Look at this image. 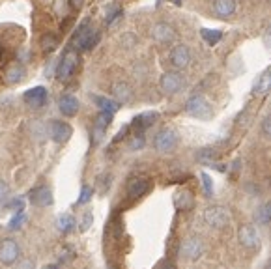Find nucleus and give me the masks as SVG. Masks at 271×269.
<instances>
[{
  "instance_id": "f257e3e1",
  "label": "nucleus",
  "mask_w": 271,
  "mask_h": 269,
  "mask_svg": "<svg viewBox=\"0 0 271 269\" xmlns=\"http://www.w3.org/2000/svg\"><path fill=\"white\" fill-rule=\"evenodd\" d=\"M101 40V32L100 30H96L94 27L90 25H82V27L77 30V34L73 36V47L75 49H79V51H92L94 47L100 43Z\"/></svg>"
},
{
  "instance_id": "f03ea898",
  "label": "nucleus",
  "mask_w": 271,
  "mask_h": 269,
  "mask_svg": "<svg viewBox=\"0 0 271 269\" xmlns=\"http://www.w3.org/2000/svg\"><path fill=\"white\" fill-rule=\"evenodd\" d=\"M186 112L189 114V116L206 120V118H210V116H212L213 107H212V103L204 98V96L197 94V96L189 98V101L186 103Z\"/></svg>"
},
{
  "instance_id": "7ed1b4c3",
  "label": "nucleus",
  "mask_w": 271,
  "mask_h": 269,
  "mask_svg": "<svg viewBox=\"0 0 271 269\" xmlns=\"http://www.w3.org/2000/svg\"><path fill=\"white\" fill-rule=\"evenodd\" d=\"M159 86H161V90L163 94L166 96H172V94L179 92L182 88H184V75L179 71H166L161 75V80H159Z\"/></svg>"
},
{
  "instance_id": "20e7f679",
  "label": "nucleus",
  "mask_w": 271,
  "mask_h": 269,
  "mask_svg": "<svg viewBox=\"0 0 271 269\" xmlns=\"http://www.w3.org/2000/svg\"><path fill=\"white\" fill-rule=\"evenodd\" d=\"M21 256V249L17 241L12 239V237H6L0 241V263L4 265H14Z\"/></svg>"
},
{
  "instance_id": "39448f33",
  "label": "nucleus",
  "mask_w": 271,
  "mask_h": 269,
  "mask_svg": "<svg viewBox=\"0 0 271 269\" xmlns=\"http://www.w3.org/2000/svg\"><path fill=\"white\" fill-rule=\"evenodd\" d=\"M178 144V135L172 131V129H161L153 138V148L161 153H168L176 148Z\"/></svg>"
},
{
  "instance_id": "423d86ee",
  "label": "nucleus",
  "mask_w": 271,
  "mask_h": 269,
  "mask_svg": "<svg viewBox=\"0 0 271 269\" xmlns=\"http://www.w3.org/2000/svg\"><path fill=\"white\" fill-rule=\"evenodd\" d=\"M77 62H79V58H77V54L73 53V51L64 54L58 64V69H56V77H58V80L66 82V80L71 79L75 69H77Z\"/></svg>"
},
{
  "instance_id": "0eeeda50",
  "label": "nucleus",
  "mask_w": 271,
  "mask_h": 269,
  "mask_svg": "<svg viewBox=\"0 0 271 269\" xmlns=\"http://www.w3.org/2000/svg\"><path fill=\"white\" fill-rule=\"evenodd\" d=\"M204 221L212 228H223L230 221V213L221 206H212V208H208L204 211Z\"/></svg>"
},
{
  "instance_id": "6e6552de",
  "label": "nucleus",
  "mask_w": 271,
  "mask_h": 269,
  "mask_svg": "<svg viewBox=\"0 0 271 269\" xmlns=\"http://www.w3.org/2000/svg\"><path fill=\"white\" fill-rule=\"evenodd\" d=\"M168 60H170V66L179 71V69H186L189 64H191V51L187 45H176L168 54Z\"/></svg>"
},
{
  "instance_id": "1a4fd4ad",
  "label": "nucleus",
  "mask_w": 271,
  "mask_h": 269,
  "mask_svg": "<svg viewBox=\"0 0 271 269\" xmlns=\"http://www.w3.org/2000/svg\"><path fill=\"white\" fill-rule=\"evenodd\" d=\"M73 135V129L71 125L66 124V122H62V120H53L51 124H49V137L53 138L54 142H58V144H64L67 142Z\"/></svg>"
},
{
  "instance_id": "9d476101",
  "label": "nucleus",
  "mask_w": 271,
  "mask_h": 269,
  "mask_svg": "<svg viewBox=\"0 0 271 269\" xmlns=\"http://www.w3.org/2000/svg\"><path fill=\"white\" fill-rule=\"evenodd\" d=\"M47 98H49V94H47L45 86H34L25 92V103L30 109H41L47 103Z\"/></svg>"
},
{
  "instance_id": "9b49d317",
  "label": "nucleus",
  "mask_w": 271,
  "mask_h": 269,
  "mask_svg": "<svg viewBox=\"0 0 271 269\" xmlns=\"http://www.w3.org/2000/svg\"><path fill=\"white\" fill-rule=\"evenodd\" d=\"M184 258H189V260H197L202 256L204 252V243L200 241L199 237H189L186 241L182 243V249H179Z\"/></svg>"
},
{
  "instance_id": "f8f14e48",
  "label": "nucleus",
  "mask_w": 271,
  "mask_h": 269,
  "mask_svg": "<svg viewBox=\"0 0 271 269\" xmlns=\"http://www.w3.org/2000/svg\"><path fill=\"white\" fill-rule=\"evenodd\" d=\"M30 202L34 206H38V208H47V206H51L53 204V191L49 189L47 185H41V187H36V189L30 191Z\"/></svg>"
},
{
  "instance_id": "ddd939ff",
  "label": "nucleus",
  "mask_w": 271,
  "mask_h": 269,
  "mask_svg": "<svg viewBox=\"0 0 271 269\" xmlns=\"http://www.w3.org/2000/svg\"><path fill=\"white\" fill-rule=\"evenodd\" d=\"M238 237L241 245H245L247 249H254L258 247V243H260V236H258L256 228L252 226V224H243L238 232Z\"/></svg>"
},
{
  "instance_id": "4468645a",
  "label": "nucleus",
  "mask_w": 271,
  "mask_h": 269,
  "mask_svg": "<svg viewBox=\"0 0 271 269\" xmlns=\"http://www.w3.org/2000/svg\"><path fill=\"white\" fill-rule=\"evenodd\" d=\"M152 38L157 43H170L176 38V30L170 25H166V23H157L152 28Z\"/></svg>"
},
{
  "instance_id": "2eb2a0df",
  "label": "nucleus",
  "mask_w": 271,
  "mask_h": 269,
  "mask_svg": "<svg viewBox=\"0 0 271 269\" xmlns=\"http://www.w3.org/2000/svg\"><path fill=\"white\" fill-rule=\"evenodd\" d=\"M148 191H150V180L148 177H133L127 184V195L131 198L144 197Z\"/></svg>"
},
{
  "instance_id": "dca6fc26",
  "label": "nucleus",
  "mask_w": 271,
  "mask_h": 269,
  "mask_svg": "<svg viewBox=\"0 0 271 269\" xmlns=\"http://www.w3.org/2000/svg\"><path fill=\"white\" fill-rule=\"evenodd\" d=\"M159 120V114L157 112H153V111H150V112H142V114H139L137 118L133 120V124H131V127L135 129L137 133H144L148 127H152L155 122Z\"/></svg>"
},
{
  "instance_id": "f3484780",
  "label": "nucleus",
  "mask_w": 271,
  "mask_h": 269,
  "mask_svg": "<svg viewBox=\"0 0 271 269\" xmlns=\"http://www.w3.org/2000/svg\"><path fill=\"white\" fill-rule=\"evenodd\" d=\"M58 109L60 112L64 114V116H67V118H71V116H75L77 112H79L80 109V103L79 99L75 98V96H71V94H67V96H62L58 101Z\"/></svg>"
},
{
  "instance_id": "a211bd4d",
  "label": "nucleus",
  "mask_w": 271,
  "mask_h": 269,
  "mask_svg": "<svg viewBox=\"0 0 271 269\" xmlns=\"http://www.w3.org/2000/svg\"><path fill=\"white\" fill-rule=\"evenodd\" d=\"M111 92L114 96V101H118V103H127L133 96V90L131 86L124 82V80H120V82H114L113 88H111Z\"/></svg>"
},
{
  "instance_id": "6ab92c4d",
  "label": "nucleus",
  "mask_w": 271,
  "mask_h": 269,
  "mask_svg": "<svg viewBox=\"0 0 271 269\" xmlns=\"http://www.w3.org/2000/svg\"><path fill=\"white\" fill-rule=\"evenodd\" d=\"M213 12L219 17H230L236 12V0H213Z\"/></svg>"
},
{
  "instance_id": "aec40b11",
  "label": "nucleus",
  "mask_w": 271,
  "mask_h": 269,
  "mask_svg": "<svg viewBox=\"0 0 271 269\" xmlns=\"http://www.w3.org/2000/svg\"><path fill=\"white\" fill-rule=\"evenodd\" d=\"M271 90V69H265L260 77L256 79V82H254V86H252V92L256 94H267Z\"/></svg>"
},
{
  "instance_id": "412c9836",
  "label": "nucleus",
  "mask_w": 271,
  "mask_h": 269,
  "mask_svg": "<svg viewBox=\"0 0 271 269\" xmlns=\"http://www.w3.org/2000/svg\"><path fill=\"white\" fill-rule=\"evenodd\" d=\"M94 101H96V105L101 109V112H105V114L114 116V112L118 111V101H114V99L101 98V96H94Z\"/></svg>"
},
{
  "instance_id": "4be33fe9",
  "label": "nucleus",
  "mask_w": 271,
  "mask_h": 269,
  "mask_svg": "<svg viewBox=\"0 0 271 269\" xmlns=\"http://www.w3.org/2000/svg\"><path fill=\"white\" fill-rule=\"evenodd\" d=\"M174 206H176L178 210H189V208H193V195L189 191H179V193H176Z\"/></svg>"
},
{
  "instance_id": "5701e85b",
  "label": "nucleus",
  "mask_w": 271,
  "mask_h": 269,
  "mask_svg": "<svg viewBox=\"0 0 271 269\" xmlns=\"http://www.w3.org/2000/svg\"><path fill=\"white\" fill-rule=\"evenodd\" d=\"M56 228H58L62 234H69V232L75 228V217L67 215V213L60 215L58 219H56Z\"/></svg>"
},
{
  "instance_id": "b1692460",
  "label": "nucleus",
  "mask_w": 271,
  "mask_h": 269,
  "mask_svg": "<svg viewBox=\"0 0 271 269\" xmlns=\"http://www.w3.org/2000/svg\"><path fill=\"white\" fill-rule=\"evenodd\" d=\"M200 36H202V40L210 47L217 45L219 41L223 40V32H221V30H210V28H202V30H200Z\"/></svg>"
},
{
  "instance_id": "393cba45",
  "label": "nucleus",
  "mask_w": 271,
  "mask_h": 269,
  "mask_svg": "<svg viewBox=\"0 0 271 269\" xmlns=\"http://www.w3.org/2000/svg\"><path fill=\"white\" fill-rule=\"evenodd\" d=\"M256 223L258 224H269L271 223V202L262 204L256 210Z\"/></svg>"
},
{
  "instance_id": "a878e982",
  "label": "nucleus",
  "mask_w": 271,
  "mask_h": 269,
  "mask_svg": "<svg viewBox=\"0 0 271 269\" xmlns=\"http://www.w3.org/2000/svg\"><path fill=\"white\" fill-rule=\"evenodd\" d=\"M6 79H8V82H12V84H17V82H21V80L25 79V69H23L21 66L12 67V69L8 71Z\"/></svg>"
},
{
  "instance_id": "bb28decb",
  "label": "nucleus",
  "mask_w": 271,
  "mask_h": 269,
  "mask_svg": "<svg viewBox=\"0 0 271 269\" xmlns=\"http://www.w3.org/2000/svg\"><path fill=\"white\" fill-rule=\"evenodd\" d=\"M25 223H27V213H25L23 210H17V213L12 217V221H10V224H8V228H10V230H19Z\"/></svg>"
},
{
  "instance_id": "cd10ccee",
  "label": "nucleus",
  "mask_w": 271,
  "mask_h": 269,
  "mask_svg": "<svg viewBox=\"0 0 271 269\" xmlns=\"http://www.w3.org/2000/svg\"><path fill=\"white\" fill-rule=\"evenodd\" d=\"M197 159H199V161H204V163H213V159H215V150H212V148H204V150L199 151Z\"/></svg>"
},
{
  "instance_id": "c85d7f7f",
  "label": "nucleus",
  "mask_w": 271,
  "mask_h": 269,
  "mask_svg": "<svg viewBox=\"0 0 271 269\" xmlns=\"http://www.w3.org/2000/svg\"><path fill=\"white\" fill-rule=\"evenodd\" d=\"M200 180H202V187H204L206 195H208V197H213V182H212V177L208 176L206 172H202V174H200Z\"/></svg>"
},
{
  "instance_id": "c756f323",
  "label": "nucleus",
  "mask_w": 271,
  "mask_h": 269,
  "mask_svg": "<svg viewBox=\"0 0 271 269\" xmlns=\"http://www.w3.org/2000/svg\"><path fill=\"white\" fill-rule=\"evenodd\" d=\"M41 47L45 49L47 53H51L54 47H56V38H54V36H51V34L43 36V38H41Z\"/></svg>"
},
{
  "instance_id": "7c9ffc66",
  "label": "nucleus",
  "mask_w": 271,
  "mask_h": 269,
  "mask_svg": "<svg viewBox=\"0 0 271 269\" xmlns=\"http://www.w3.org/2000/svg\"><path fill=\"white\" fill-rule=\"evenodd\" d=\"M120 17H122V10H120V8H113V10L107 14V25H109V27H113Z\"/></svg>"
},
{
  "instance_id": "2f4dec72",
  "label": "nucleus",
  "mask_w": 271,
  "mask_h": 269,
  "mask_svg": "<svg viewBox=\"0 0 271 269\" xmlns=\"http://www.w3.org/2000/svg\"><path fill=\"white\" fill-rule=\"evenodd\" d=\"M92 187H88V185H84L82 187V191H80V197L79 200H77V204H86V202H90V198H92Z\"/></svg>"
},
{
  "instance_id": "473e14b6",
  "label": "nucleus",
  "mask_w": 271,
  "mask_h": 269,
  "mask_svg": "<svg viewBox=\"0 0 271 269\" xmlns=\"http://www.w3.org/2000/svg\"><path fill=\"white\" fill-rule=\"evenodd\" d=\"M142 146H144V137H142V133H137V135L131 138L129 148H131V150H140Z\"/></svg>"
},
{
  "instance_id": "72a5a7b5",
  "label": "nucleus",
  "mask_w": 271,
  "mask_h": 269,
  "mask_svg": "<svg viewBox=\"0 0 271 269\" xmlns=\"http://www.w3.org/2000/svg\"><path fill=\"white\" fill-rule=\"evenodd\" d=\"M92 221H94L92 213H90V211H88V213H84V215H82V219H80V224H79L80 232H86V230L90 228V226H92Z\"/></svg>"
},
{
  "instance_id": "f704fd0d",
  "label": "nucleus",
  "mask_w": 271,
  "mask_h": 269,
  "mask_svg": "<svg viewBox=\"0 0 271 269\" xmlns=\"http://www.w3.org/2000/svg\"><path fill=\"white\" fill-rule=\"evenodd\" d=\"M262 133H264L267 138H271V114H267V116L262 120Z\"/></svg>"
},
{
  "instance_id": "c9c22d12",
  "label": "nucleus",
  "mask_w": 271,
  "mask_h": 269,
  "mask_svg": "<svg viewBox=\"0 0 271 269\" xmlns=\"http://www.w3.org/2000/svg\"><path fill=\"white\" fill-rule=\"evenodd\" d=\"M8 197H10V187H8L6 182H2V180H0V204L6 202Z\"/></svg>"
},
{
  "instance_id": "e433bc0d",
  "label": "nucleus",
  "mask_w": 271,
  "mask_h": 269,
  "mask_svg": "<svg viewBox=\"0 0 271 269\" xmlns=\"http://www.w3.org/2000/svg\"><path fill=\"white\" fill-rule=\"evenodd\" d=\"M15 269H36V263H34L32 260H23V262L17 263Z\"/></svg>"
},
{
  "instance_id": "4c0bfd02",
  "label": "nucleus",
  "mask_w": 271,
  "mask_h": 269,
  "mask_svg": "<svg viewBox=\"0 0 271 269\" xmlns=\"http://www.w3.org/2000/svg\"><path fill=\"white\" fill-rule=\"evenodd\" d=\"M155 269H176V265H174L170 260H161V262L155 265Z\"/></svg>"
},
{
  "instance_id": "58836bf2",
  "label": "nucleus",
  "mask_w": 271,
  "mask_h": 269,
  "mask_svg": "<svg viewBox=\"0 0 271 269\" xmlns=\"http://www.w3.org/2000/svg\"><path fill=\"white\" fill-rule=\"evenodd\" d=\"M8 206H10V208H15V210H23V200H21V198H17V200H12Z\"/></svg>"
},
{
  "instance_id": "ea45409f",
  "label": "nucleus",
  "mask_w": 271,
  "mask_h": 269,
  "mask_svg": "<svg viewBox=\"0 0 271 269\" xmlns=\"http://www.w3.org/2000/svg\"><path fill=\"white\" fill-rule=\"evenodd\" d=\"M264 41H265V45L271 47V25L267 27V30H265V34H264Z\"/></svg>"
},
{
  "instance_id": "a19ab883",
  "label": "nucleus",
  "mask_w": 271,
  "mask_h": 269,
  "mask_svg": "<svg viewBox=\"0 0 271 269\" xmlns=\"http://www.w3.org/2000/svg\"><path fill=\"white\" fill-rule=\"evenodd\" d=\"M82 4H84V0H69V6H73V10H80Z\"/></svg>"
},
{
  "instance_id": "79ce46f5",
  "label": "nucleus",
  "mask_w": 271,
  "mask_h": 269,
  "mask_svg": "<svg viewBox=\"0 0 271 269\" xmlns=\"http://www.w3.org/2000/svg\"><path fill=\"white\" fill-rule=\"evenodd\" d=\"M43 269H58V265H56V263H49V265H45Z\"/></svg>"
},
{
  "instance_id": "37998d69",
  "label": "nucleus",
  "mask_w": 271,
  "mask_h": 269,
  "mask_svg": "<svg viewBox=\"0 0 271 269\" xmlns=\"http://www.w3.org/2000/svg\"><path fill=\"white\" fill-rule=\"evenodd\" d=\"M267 269H271V263H267Z\"/></svg>"
}]
</instances>
